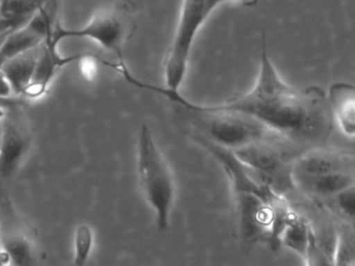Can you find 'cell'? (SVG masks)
<instances>
[{"label":"cell","instance_id":"obj_13","mask_svg":"<svg viewBox=\"0 0 355 266\" xmlns=\"http://www.w3.org/2000/svg\"><path fill=\"white\" fill-rule=\"evenodd\" d=\"M3 256L12 265H34L37 260L35 245L28 235L15 226H3L0 232Z\"/></svg>","mask_w":355,"mask_h":266},{"label":"cell","instance_id":"obj_5","mask_svg":"<svg viewBox=\"0 0 355 266\" xmlns=\"http://www.w3.org/2000/svg\"><path fill=\"white\" fill-rule=\"evenodd\" d=\"M209 15L205 0H184L173 40L164 60L166 88L180 91L188 69L191 49L200 26Z\"/></svg>","mask_w":355,"mask_h":266},{"label":"cell","instance_id":"obj_26","mask_svg":"<svg viewBox=\"0 0 355 266\" xmlns=\"http://www.w3.org/2000/svg\"><path fill=\"white\" fill-rule=\"evenodd\" d=\"M6 113H7V112H6L5 109H3V108L1 107V105H0V120L3 119V118H5Z\"/></svg>","mask_w":355,"mask_h":266},{"label":"cell","instance_id":"obj_20","mask_svg":"<svg viewBox=\"0 0 355 266\" xmlns=\"http://www.w3.org/2000/svg\"><path fill=\"white\" fill-rule=\"evenodd\" d=\"M304 263L306 265H334L327 253L324 251V249L318 243L311 226L309 228V243H307Z\"/></svg>","mask_w":355,"mask_h":266},{"label":"cell","instance_id":"obj_4","mask_svg":"<svg viewBox=\"0 0 355 266\" xmlns=\"http://www.w3.org/2000/svg\"><path fill=\"white\" fill-rule=\"evenodd\" d=\"M232 151L259 184L282 197L295 189L292 164L301 151L294 145L284 141H259Z\"/></svg>","mask_w":355,"mask_h":266},{"label":"cell","instance_id":"obj_1","mask_svg":"<svg viewBox=\"0 0 355 266\" xmlns=\"http://www.w3.org/2000/svg\"><path fill=\"white\" fill-rule=\"evenodd\" d=\"M207 107L251 116L301 151L326 145L334 126L324 90L318 86L293 88L282 80L268 55L265 31L259 76L253 88L239 99Z\"/></svg>","mask_w":355,"mask_h":266},{"label":"cell","instance_id":"obj_19","mask_svg":"<svg viewBox=\"0 0 355 266\" xmlns=\"http://www.w3.org/2000/svg\"><path fill=\"white\" fill-rule=\"evenodd\" d=\"M94 234L89 224H83L78 226L74 237V265L83 266L87 263L92 251Z\"/></svg>","mask_w":355,"mask_h":266},{"label":"cell","instance_id":"obj_22","mask_svg":"<svg viewBox=\"0 0 355 266\" xmlns=\"http://www.w3.org/2000/svg\"><path fill=\"white\" fill-rule=\"evenodd\" d=\"M221 3V0H205V11H207V15H211L214 9Z\"/></svg>","mask_w":355,"mask_h":266},{"label":"cell","instance_id":"obj_9","mask_svg":"<svg viewBox=\"0 0 355 266\" xmlns=\"http://www.w3.org/2000/svg\"><path fill=\"white\" fill-rule=\"evenodd\" d=\"M295 189L311 199H326L355 185L354 172L306 176L292 174Z\"/></svg>","mask_w":355,"mask_h":266},{"label":"cell","instance_id":"obj_11","mask_svg":"<svg viewBox=\"0 0 355 266\" xmlns=\"http://www.w3.org/2000/svg\"><path fill=\"white\" fill-rule=\"evenodd\" d=\"M44 24L39 16H34L26 26L10 33L0 45V66L12 58L42 44L49 37Z\"/></svg>","mask_w":355,"mask_h":266},{"label":"cell","instance_id":"obj_3","mask_svg":"<svg viewBox=\"0 0 355 266\" xmlns=\"http://www.w3.org/2000/svg\"><path fill=\"white\" fill-rule=\"evenodd\" d=\"M137 168L141 190L155 212L157 228L164 232L170 226L175 183L171 169L146 124H143L139 132Z\"/></svg>","mask_w":355,"mask_h":266},{"label":"cell","instance_id":"obj_16","mask_svg":"<svg viewBox=\"0 0 355 266\" xmlns=\"http://www.w3.org/2000/svg\"><path fill=\"white\" fill-rule=\"evenodd\" d=\"M311 224L306 218L293 210L280 233L279 244L284 245L298 253L303 260L306 253Z\"/></svg>","mask_w":355,"mask_h":266},{"label":"cell","instance_id":"obj_14","mask_svg":"<svg viewBox=\"0 0 355 266\" xmlns=\"http://www.w3.org/2000/svg\"><path fill=\"white\" fill-rule=\"evenodd\" d=\"M42 44L12 58L0 66L11 85L14 95L24 94L28 85L32 82L37 63L42 51Z\"/></svg>","mask_w":355,"mask_h":266},{"label":"cell","instance_id":"obj_17","mask_svg":"<svg viewBox=\"0 0 355 266\" xmlns=\"http://www.w3.org/2000/svg\"><path fill=\"white\" fill-rule=\"evenodd\" d=\"M336 226L334 265L352 266L355 262L354 226L340 222Z\"/></svg>","mask_w":355,"mask_h":266},{"label":"cell","instance_id":"obj_2","mask_svg":"<svg viewBox=\"0 0 355 266\" xmlns=\"http://www.w3.org/2000/svg\"><path fill=\"white\" fill-rule=\"evenodd\" d=\"M136 6L132 0H103L90 22L80 28H65L58 22L51 42L58 47L65 39L88 38L113 53L118 64H125L124 44L136 31Z\"/></svg>","mask_w":355,"mask_h":266},{"label":"cell","instance_id":"obj_6","mask_svg":"<svg viewBox=\"0 0 355 266\" xmlns=\"http://www.w3.org/2000/svg\"><path fill=\"white\" fill-rule=\"evenodd\" d=\"M31 137L21 114L6 113L0 137V203L9 201V188L30 149Z\"/></svg>","mask_w":355,"mask_h":266},{"label":"cell","instance_id":"obj_18","mask_svg":"<svg viewBox=\"0 0 355 266\" xmlns=\"http://www.w3.org/2000/svg\"><path fill=\"white\" fill-rule=\"evenodd\" d=\"M332 213L340 218V222L354 226L355 222V185L340 191L338 194L324 199Z\"/></svg>","mask_w":355,"mask_h":266},{"label":"cell","instance_id":"obj_12","mask_svg":"<svg viewBox=\"0 0 355 266\" xmlns=\"http://www.w3.org/2000/svg\"><path fill=\"white\" fill-rule=\"evenodd\" d=\"M332 116L349 138L355 135V88L349 83H334L327 95Z\"/></svg>","mask_w":355,"mask_h":266},{"label":"cell","instance_id":"obj_27","mask_svg":"<svg viewBox=\"0 0 355 266\" xmlns=\"http://www.w3.org/2000/svg\"><path fill=\"white\" fill-rule=\"evenodd\" d=\"M0 137H1V126H0Z\"/></svg>","mask_w":355,"mask_h":266},{"label":"cell","instance_id":"obj_10","mask_svg":"<svg viewBox=\"0 0 355 266\" xmlns=\"http://www.w3.org/2000/svg\"><path fill=\"white\" fill-rule=\"evenodd\" d=\"M82 56L83 53L71 57H61L58 53L57 47L51 40L44 41L32 82L22 95L30 99L42 97L46 92L57 70L76 60H80Z\"/></svg>","mask_w":355,"mask_h":266},{"label":"cell","instance_id":"obj_23","mask_svg":"<svg viewBox=\"0 0 355 266\" xmlns=\"http://www.w3.org/2000/svg\"><path fill=\"white\" fill-rule=\"evenodd\" d=\"M221 1L222 3H225V1H236V3H242L245 7L253 8L257 5L259 0H221Z\"/></svg>","mask_w":355,"mask_h":266},{"label":"cell","instance_id":"obj_24","mask_svg":"<svg viewBox=\"0 0 355 266\" xmlns=\"http://www.w3.org/2000/svg\"><path fill=\"white\" fill-rule=\"evenodd\" d=\"M47 1L51 7L55 8V10H59L60 0H47Z\"/></svg>","mask_w":355,"mask_h":266},{"label":"cell","instance_id":"obj_7","mask_svg":"<svg viewBox=\"0 0 355 266\" xmlns=\"http://www.w3.org/2000/svg\"><path fill=\"white\" fill-rule=\"evenodd\" d=\"M241 237L245 242L259 240L269 242L274 211L257 195L246 192H234Z\"/></svg>","mask_w":355,"mask_h":266},{"label":"cell","instance_id":"obj_25","mask_svg":"<svg viewBox=\"0 0 355 266\" xmlns=\"http://www.w3.org/2000/svg\"><path fill=\"white\" fill-rule=\"evenodd\" d=\"M11 32H7V33H1L0 34V45L3 44V41H5L6 37L8 36V35L10 34Z\"/></svg>","mask_w":355,"mask_h":266},{"label":"cell","instance_id":"obj_8","mask_svg":"<svg viewBox=\"0 0 355 266\" xmlns=\"http://www.w3.org/2000/svg\"><path fill=\"white\" fill-rule=\"evenodd\" d=\"M355 157L352 151L324 147L305 149L296 156L292 174L319 176L334 172H354Z\"/></svg>","mask_w":355,"mask_h":266},{"label":"cell","instance_id":"obj_21","mask_svg":"<svg viewBox=\"0 0 355 266\" xmlns=\"http://www.w3.org/2000/svg\"><path fill=\"white\" fill-rule=\"evenodd\" d=\"M12 95H13V91H12L11 85L0 68V101L9 99Z\"/></svg>","mask_w":355,"mask_h":266},{"label":"cell","instance_id":"obj_15","mask_svg":"<svg viewBox=\"0 0 355 266\" xmlns=\"http://www.w3.org/2000/svg\"><path fill=\"white\" fill-rule=\"evenodd\" d=\"M46 0H0V34L26 26Z\"/></svg>","mask_w":355,"mask_h":266}]
</instances>
